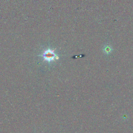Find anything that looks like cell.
Listing matches in <instances>:
<instances>
[{"label": "cell", "mask_w": 133, "mask_h": 133, "mask_svg": "<svg viewBox=\"0 0 133 133\" xmlns=\"http://www.w3.org/2000/svg\"><path fill=\"white\" fill-rule=\"evenodd\" d=\"M112 51H113V48L110 45H107L103 48V52L107 55H109L111 54L112 52Z\"/></svg>", "instance_id": "7a4b0ae2"}, {"label": "cell", "mask_w": 133, "mask_h": 133, "mask_svg": "<svg viewBox=\"0 0 133 133\" xmlns=\"http://www.w3.org/2000/svg\"><path fill=\"white\" fill-rule=\"evenodd\" d=\"M39 56L43 57L44 61H46L49 63L58 59V56L55 53V50L50 49L45 50L42 54L39 55Z\"/></svg>", "instance_id": "6da1fadb"}]
</instances>
